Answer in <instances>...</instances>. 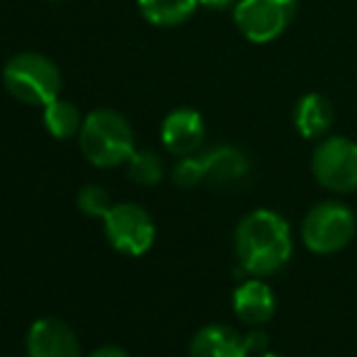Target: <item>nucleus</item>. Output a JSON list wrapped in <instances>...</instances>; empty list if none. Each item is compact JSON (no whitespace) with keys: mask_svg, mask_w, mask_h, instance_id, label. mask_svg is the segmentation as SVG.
<instances>
[{"mask_svg":"<svg viewBox=\"0 0 357 357\" xmlns=\"http://www.w3.org/2000/svg\"><path fill=\"white\" fill-rule=\"evenodd\" d=\"M236 255L245 273L268 278L291 258V234L280 214L258 209L250 212L236 229Z\"/></svg>","mask_w":357,"mask_h":357,"instance_id":"f257e3e1","label":"nucleus"},{"mask_svg":"<svg viewBox=\"0 0 357 357\" xmlns=\"http://www.w3.org/2000/svg\"><path fill=\"white\" fill-rule=\"evenodd\" d=\"M80 151L98 168H114L132 158L134 132L129 122L114 109H98L83 119Z\"/></svg>","mask_w":357,"mask_h":357,"instance_id":"f03ea898","label":"nucleus"},{"mask_svg":"<svg viewBox=\"0 0 357 357\" xmlns=\"http://www.w3.org/2000/svg\"><path fill=\"white\" fill-rule=\"evenodd\" d=\"M3 83L15 100L24 105H49L59 98L61 71L52 59L24 52L13 56L3 68Z\"/></svg>","mask_w":357,"mask_h":357,"instance_id":"7ed1b4c3","label":"nucleus"},{"mask_svg":"<svg viewBox=\"0 0 357 357\" xmlns=\"http://www.w3.org/2000/svg\"><path fill=\"white\" fill-rule=\"evenodd\" d=\"M357 231L355 214L340 202H321L309 214L304 216L301 224V241L311 253L331 255L343 250L353 241Z\"/></svg>","mask_w":357,"mask_h":357,"instance_id":"20e7f679","label":"nucleus"},{"mask_svg":"<svg viewBox=\"0 0 357 357\" xmlns=\"http://www.w3.org/2000/svg\"><path fill=\"white\" fill-rule=\"evenodd\" d=\"M105 236H107L109 245L124 255H144L146 250L153 245L155 238V226L153 219L149 216L144 207L132 202L112 204L107 214H105Z\"/></svg>","mask_w":357,"mask_h":357,"instance_id":"39448f33","label":"nucleus"},{"mask_svg":"<svg viewBox=\"0 0 357 357\" xmlns=\"http://www.w3.org/2000/svg\"><path fill=\"white\" fill-rule=\"evenodd\" d=\"M314 178L333 192L357 190V144L345 137L324 139L311 158Z\"/></svg>","mask_w":357,"mask_h":357,"instance_id":"423d86ee","label":"nucleus"},{"mask_svg":"<svg viewBox=\"0 0 357 357\" xmlns=\"http://www.w3.org/2000/svg\"><path fill=\"white\" fill-rule=\"evenodd\" d=\"M296 13V0H238L236 27L253 44H268L287 29Z\"/></svg>","mask_w":357,"mask_h":357,"instance_id":"0eeeda50","label":"nucleus"},{"mask_svg":"<svg viewBox=\"0 0 357 357\" xmlns=\"http://www.w3.org/2000/svg\"><path fill=\"white\" fill-rule=\"evenodd\" d=\"M27 357H80L78 335L61 319H39L27 331Z\"/></svg>","mask_w":357,"mask_h":357,"instance_id":"6e6552de","label":"nucleus"},{"mask_svg":"<svg viewBox=\"0 0 357 357\" xmlns=\"http://www.w3.org/2000/svg\"><path fill=\"white\" fill-rule=\"evenodd\" d=\"M163 146L175 155H192L204 142V119L190 107L175 109L165 117L160 129Z\"/></svg>","mask_w":357,"mask_h":357,"instance_id":"1a4fd4ad","label":"nucleus"},{"mask_svg":"<svg viewBox=\"0 0 357 357\" xmlns=\"http://www.w3.org/2000/svg\"><path fill=\"white\" fill-rule=\"evenodd\" d=\"M275 306L278 301H275L273 289L258 280H248L234 291V314L248 326H260L270 321Z\"/></svg>","mask_w":357,"mask_h":357,"instance_id":"9d476101","label":"nucleus"},{"mask_svg":"<svg viewBox=\"0 0 357 357\" xmlns=\"http://www.w3.org/2000/svg\"><path fill=\"white\" fill-rule=\"evenodd\" d=\"M190 357H250L236 331L226 326H204L190 343Z\"/></svg>","mask_w":357,"mask_h":357,"instance_id":"9b49d317","label":"nucleus"},{"mask_svg":"<svg viewBox=\"0 0 357 357\" xmlns=\"http://www.w3.org/2000/svg\"><path fill=\"white\" fill-rule=\"evenodd\" d=\"M199 158H202L204 168V183L229 185L245 178V173H248V158L243 151L234 149V146H216Z\"/></svg>","mask_w":357,"mask_h":357,"instance_id":"f8f14e48","label":"nucleus"},{"mask_svg":"<svg viewBox=\"0 0 357 357\" xmlns=\"http://www.w3.org/2000/svg\"><path fill=\"white\" fill-rule=\"evenodd\" d=\"M333 124V105L319 93H309L294 107V127L304 139H321Z\"/></svg>","mask_w":357,"mask_h":357,"instance_id":"ddd939ff","label":"nucleus"},{"mask_svg":"<svg viewBox=\"0 0 357 357\" xmlns=\"http://www.w3.org/2000/svg\"><path fill=\"white\" fill-rule=\"evenodd\" d=\"M199 0H139L144 20L155 27H175L183 24L197 10Z\"/></svg>","mask_w":357,"mask_h":357,"instance_id":"4468645a","label":"nucleus"},{"mask_svg":"<svg viewBox=\"0 0 357 357\" xmlns=\"http://www.w3.org/2000/svg\"><path fill=\"white\" fill-rule=\"evenodd\" d=\"M44 127L54 139H71L75 134H80L83 119H80L75 105L56 98L49 105H44Z\"/></svg>","mask_w":357,"mask_h":357,"instance_id":"2eb2a0df","label":"nucleus"},{"mask_svg":"<svg viewBox=\"0 0 357 357\" xmlns=\"http://www.w3.org/2000/svg\"><path fill=\"white\" fill-rule=\"evenodd\" d=\"M129 178L139 185H158L163 180V160L153 151H134L127 160Z\"/></svg>","mask_w":357,"mask_h":357,"instance_id":"dca6fc26","label":"nucleus"},{"mask_svg":"<svg viewBox=\"0 0 357 357\" xmlns=\"http://www.w3.org/2000/svg\"><path fill=\"white\" fill-rule=\"evenodd\" d=\"M78 207L83 214L105 219V214L112 209V199H109L107 190L100 188V185H85L78 192Z\"/></svg>","mask_w":357,"mask_h":357,"instance_id":"f3484780","label":"nucleus"},{"mask_svg":"<svg viewBox=\"0 0 357 357\" xmlns=\"http://www.w3.org/2000/svg\"><path fill=\"white\" fill-rule=\"evenodd\" d=\"M173 180L180 188H195V185L204 183V168L199 155H183L173 170Z\"/></svg>","mask_w":357,"mask_h":357,"instance_id":"a211bd4d","label":"nucleus"},{"mask_svg":"<svg viewBox=\"0 0 357 357\" xmlns=\"http://www.w3.org/2000/svg\"><path fill=\"white\" fill-rule=\"evenodd\" d=\"M243 343H245V350H248L250 357H258L268 350V335H265L263 331H253V333L245 335Z\"/></svg>","mask_w":357,"mask_h":357,"instance_id":"6ab92c4d","label":"nucleus"},{"mask_svg":"<svg viewBox=\"0 0 357 357\" xmlns=\"http://www.w3.org/2000/svg\"><path fill=\"white\" fill-rule=\"evenodd\" d=\"M88 357H129L127 353H124L122 348H114V345H105V348H98L93 355Z\"/></svg>","mask_w":357,"mask_h":357,"instance_id":"aec40b11","label":"nucleus"},{"mask_svg":"<svg viewBox=\"0 0 357 357\" xmlns=\"http://www.w3.org/2000/svg\"><path fill=\"white\" fill-rule=\"evenodd\" d=\"M234 3L236 0H199V5H204V8H209V10H226Z\"/></svg>","mask_w":357,"mask_h":357,"instance_id":"412c9836","label":"nucleus"},{"mask_svg":"<svg viewBox=\"0 0 357 357\" xmlns=\"http://www.w3.org/2000/svg\"><path fill=\"white\" fill-rule=\"evenodd\" d=\"M258 357H280V355H270V353H263V355H258Z\"/></svg>","mask_w":357,"mask_h":357,"instance_id":"4be33fe9","label":"nucleus"}]
</instances>
